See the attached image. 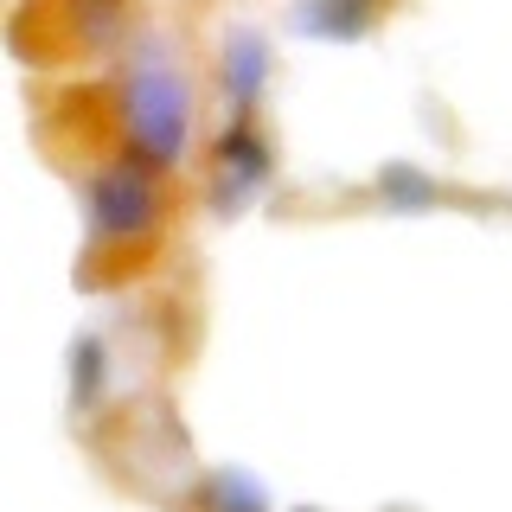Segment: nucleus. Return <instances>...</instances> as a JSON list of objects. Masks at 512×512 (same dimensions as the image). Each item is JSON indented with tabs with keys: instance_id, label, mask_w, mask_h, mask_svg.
<instances>
[{
	"instance_id": "obj_1",
	"label": "nucleus",
	"mask_w": 512,
	"mask_h": 512,
	"mask_svg": "<svg viewBox=\"0 0 512 512\" xmlns=\"http://www.w3.org/2000/svg\"><path fill=\"white\" fill-rule=\"evenodd\" d=\"M116 116H122V154L141 160L154 173H173L192 148V84L167 52L141 58L116 90Z\"/></svg>"
},
{
	"instance_id": "obj_2",
	"label": "nucleus",
	"mask_w": 512,
	"mask_h": 512,
	"mask_svg": "<svg viewBox=\"0 0 512 512\" xmlns=\"http://www.w3.org/2000/svg\"><path fill=\"white\" fill-rule=\"evenodd\" d=\"M84 212H90V256L141 250L148 237H160V224H167L160 173L141 167V160H128V154H109L84 180Z\"/></svg>"
},
{
	"instance_id": "obj_3",
	"label": "nucleus",
	"mask_w": 512,
	"mask_h": 512,
	"mask_svg": "<svg viewBox=\"0 0 512 512\" xmlns=\"http://www.w3.org/2000/svg\"><path fill=\"white\" fill-rule=\"evenodd\" d=\"M205 173H212V199L218 212H237L244 199L269 186V173H276V148H269L263 122L256 116H224L212 148H205Z\"/></svg>"
},
{
	"instance_id": "obj_4",
	"label": "nucleus",
	"mask_w": 512,
	"mask_h": 512,
	"mask_svg": "<svg viewBox=\"0 0 512 512\" xmlns=\"http://www.w3.org/2000/svg\"><path fill=\"white\" fill-rule=\"evenodd\" d=\"M263 84H269V39L263 32H231L218 52V90L231 103V116H256Z\"/></svg>"
},
{
	"instance_id": "obj_5",
	"label": "nucleus",
	"mask_w": 512,
	"mask_h": 512,
	"mask_svg": "<svg viewBox=\"0 0 512 512\" xmlns=\"http://www.w3.org/2000/svg\"><path fill=\"white\" fill-rule=\"evenodd\" d=\"M384 7H391V0H301L295 26L314 32V39H365Z\"/></svg>"
},
{
	"instance_id": "obj_6",
	"label": "nucleus",
	"mask_w": 512,
	"mask_h": 512,
	"mask_svg": "<svg viewBox=\"0 0 512 512\" xmlns=\"http://www.w3.org/2000/svg\"><path fill=\"white\" fill-rule=\"evenodd\" d=\"M103 391H109V340L103 333H77V346H71V416L77 423L96 416Z\"/></svg>"
},
{
	"instance_id": "obj_7",
	"label": "nucleus",
	"mask_w": 512,
	"mask_h": 512,
	"mask_svg": "<svg viewBox=\"0 0 512 512\" xmlns=\"http://www.w3.org/2000/svg\"><path fill=\"white\" fill-rule=\"evenodd\" d=\"M199 506L205 512H263V487L244 480V474H231V468H218V474L199 480Z\"/></svg>"
},
{
	"instance_id": "obj_8",
	"label": "nucleus",
	"mask_w": 512,
	"mask_h": 512,
	"mask_svg": "<svg viewBox=\"0 0 512 512\" xmlns=\"http://www.w3.org/2000/svg\"><path fill=\"white\" fill-rule=\"evenodd\" d=\"M378 199H391V205H429V199H442V186L429 180V173H416V167H384L378 173Z\"/></svg>"
}]
</instances>
